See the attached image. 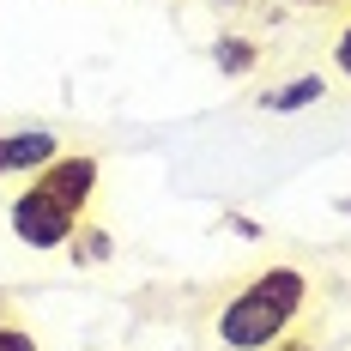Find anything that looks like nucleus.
Masks as SVG:
<instances>
[{"label": "nucleus", "instance_id": "4", "mask_svg": "<svg viewBox=\"0 0 351 351\" xmlns=\"http://www.w3.org/2000/svg\"><path fill=\"white\" fill-rule=\"evenodd\" d=\"M31 182H43L55 200H67L73 212H91V200H97V188H104V164L91 158V152H61L49 170H36Z\"/></svg>", "mask_w": 351, "mask_h": 351}, {"label": "nucleus", "instance_id": "2", "mask_svg": "<svg viewBox=\"0 0 351 351\" xmlns=\"http://www.w3.org/2000/svg\"><path fill=\"white\" fill-rule=\"evenodd\" d=\"M79 224H85V212H73L67 200H55L43 182H25V188L6 200V230H12V243L36 248V254H61V248L79 237Z\"/></svg>", "mask_w": 351, "mask_h": 351}, {"label": "nucleus", "instance_id": "9", "mask_svg": "<svg viewBox=\"0 0 351 351\" xmlns=\"http://www.w3.org/2000/svg\"><path fill=\"white\" fill-rule=\"evenodd\" d=\"M333 67H339V73L351 79V19L339 25V36H333Z\"/></svg>", "mask_w": 351, "mask_h": 351}, {"label": "nucleus", "instance_id": "1", "mask_svg": "<svg viewBox=\"0 0 351 351\" xmlns=\"http://www.w3.org/2000/svg\"><path fill=\"white\" fill-rule=\"evenodd\" d=\"M303 309H309V273L303 267H261L254 279H243L224 297L212 333L224 351H273L291 339Z\"/></svg>", "mask_w": 351, "mask_h": 351}, {"label": "nucleus", "instance_id": "8", "mask_svg": "<svg viewBox=\"0 0 351 351\" xmlns=\"http://www.w3.org/2000/svg\"><path fill=\"white\" fill-rule=\"evenodd\" d=\"M0 351H43V346H36L31 327H19V321H0Z\"/></svg>", "mask_w": 351, "mask_h": 351}, {"label": "nucleus", "instance_id": "7", "mask_svg": "<svg viewBox=\"0 0 351 351\" xmlns=\"http://www.w3.org/2000/svg\"><path fill=\"white\" fill-rule=\"evenodd\" d=\"M73 243H85V248H79V261H109V254H115V237H109L104 224H79Z\"/></svg>", "mask_w": 351, "mask_h": 351}, {"label": "nucleus", "instance_id": "6", "mask_svg": "<svg viewBox=\"0 0 351 351\" xmlns=\"http://www.w3.org/2000/svg\"><path fill=\"white\" fill-rule=\"evenodd\" d=\"M212 67L224 73V79H243V73H254L261 67V49H254V36H218L212 43Z\"/></svg>", "mask_w": 351, "mask_h": 351}, {"label": "nucleus", "instance_id": "3", "mask_svg": "<svg viewBox=\"0 0 351 351\" xmlns=\"http://www.w3.org/2000/svg\"><path fill=\"white\" fill-rule=\"evenodd\" d=\"M67 145L55 128H6L0 134V182H31L36 170H49Z\"/></svg>", "mask_w": 351, "mask_h": 351}, {"label": "nucleus", "instance_id": "10", "mask_svg": "<svg viewBox=\"0 0 351 351\" xmlns=\"http://www.w3.org/2000/svg\"><path fill=\"white\" fill-rule=\"evenodd\" d=\"M273 351H309V346H303V339H297V346H273Z\"/></svg>", "mask_w": 351, "mask_h": 351}, {"label": "nucleus", "instance_id": "5", "mask_svg": "<svg viewBox=\"0 0 351 351\" xmlns=\"http://www.w3.org/2000/svg\"><path fill=\"white\" fill-rule=\"evenodd\" d=\"M321 97H327V79H321V73H297V79L267 85V91H261V109H267V115H303V109H315Z\"/></svg>", "mask_w": 351, "mask_h": 351}, {"label": "nucleus", "instance_id": "11", "mask_svg": "<svg viewBox=\"0 0 351 351\" xmlns=\"http://www.w3.org/2000/svg\"><path fill=\"white\" fill-rule=\"evenodd\" d=\"M309 6H327V0H309Z\"/></svg>", "mask_w": 351, "mask_h": 351}]
</instances>
